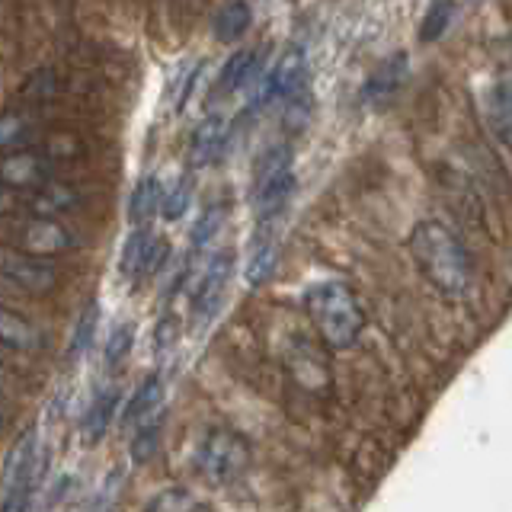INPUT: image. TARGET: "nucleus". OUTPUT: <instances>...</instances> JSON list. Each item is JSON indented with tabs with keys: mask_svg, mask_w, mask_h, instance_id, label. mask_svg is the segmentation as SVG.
<instances>
[{
	"mask_svg": "<svg viewBox=\"0 0 512 512\" xmlns=\"http://www.w3.org/2000/svg\"><path fill=\"white\" fill-rule=\"evenodd\" d=\"M0 330H4V346L10 352H39L45 343L42 330L32 324L29 317L16 314L10 308L4 311V317H0Z\"/></svg>",
	"mask_w": 512,
	"mask_h": 512,
	"instance_id": "5701e85b",
	"label": "nucleus"
},
{
	"mask_svg": "<svg viewBox=\"0 0 512 512\" xmlns=\"http://www.w3.org/2000/svg\"><path fill=\"white\" fill-rule=\"evenodd\" d=\"M0 144H4V154H13V151L42 148V138H39L36 122H32L26 112L10 109L4 116V125H0Z\"/></svg>",
	"mask_w": 512,
	"mask_h": 512,
	"instance_id": "4be33fe9",
	"label": "nucleus"
},
{
	"mask_svg": "<svg viewBox=\"0 0 512 512\" xmlns=\"http://www.w3.org/2000/svg\"><path fill=\"white\" fill-rule=\"evenodd\" d=\"M80 205V192L68 183H48L36 192H23L20 196V215L29 218H61L74 212Z\"/></svg>",
	"mask_w": 512,
	"mask_h": 512,
	"instance_id": "4468645a",
	"label": "nucleus"
},
{
	"mask_svg": "<svg viewBox=\"0 0 512 512\" xmlns=\"http://www.w3.org/2000/svg\"><path fill=\"white\" fill-rule=\"evenodd\" d=\"M119 404H122L119 388H103L100 394L90 400V407L84 413V439L87 442H100L106 436L112 420H116V416H122L119 413Z\"/></svg>",
	"mask_w": 512,
	"mask_h": 512,
	"instance_id": "a211bd4d",
	"label": "nucleus"
},
{
	"mask_svg": "<svg viewBox=\"0 0 512 512\" xmlns=\"http://www.w3.org/2000/svg\"><path fill=\"white\" fill-rule=\"evenodd\" d=\"M164 199H167V192L154 173L138 180V186L132 189V199H128V218H132L135 228H144V221H151L157 212H164Z\"/></svg>",
	"mask_w": 512,
	"mask_h": 512,
	"instance_id": "aec40b11",
	"label": "nucleus"
},
{
	"mask_svg": "<svg viewBox=\"0 0 512 512\" xmlns=\"http://www.w3.org/2000/svg\"><path fill=\"white\" fill-rule=\"evenodd\" d=\"M250 20H253V13L247 0H224L212 16V36L224 45L237 42L250 29Z\"/></svg>",
	"mask_w": 512,
	"mask_h": 512,
	"instance_id": "412c9836",
	"label": "nucleus"
},
{
	"mask_svg": "<svg viewBox=\"0 0 512 512\" xmlns=\"http://www.w3.org/2000/svg\"><path fill=\"white\" fill-rule=\"evenodd\" d=\"M250 458V442L228 426L208 429L196 448V468L212 484H234L237 477L247 474Z\"/></svg>",
	"mask_w": 512,
	"mask_h": 512,
	"instance_id": "39448f33",
	"label": "nucleus"
},
{
	"mask_svg": "<svg viewBox=\"0 0 512 512\" xmlns=\"http://www.w3.org/2000/svg\"><path fill=\"white\" fill-rule=\"evenodd\" d=\"M4 282L23 295H48L58 285V266L42 260V256L16 253L7 247L4 253Z\"/></svg>",
	"mask_w": 512,
	"mask_h": 512,
	"instance_id": "9d476101",
	"label": "nucleus"
},
{
	"mask_svg": "<svg viewBox=\"0 0 512 512\" xmlns=\"http://www.w3.org/2000/svg\"><path fill=\"white\" fill-rule=\"evenodd\" d=\"M484 116L490 132L500 138L506 151H512V80L500 77L493 80L484 93Z\"/></svg>",
	"mask_w": 512,
	"mask_h": 512,
	"instance_id": "dca6fc26",
	"label": "nucleus"
},
{
	"mask_svg": "<svg viewBox=\"0 0 512 512\" xmlns=\"http://www.w3.org/2000/svg\"><path fill=\"white\" fill-rule=\"evenodd\" d=\"M410 256L416 269L423 272V279L436 288L442 298H464L471 288V256L464 250V244L455 237L452 228H445L442 221H420L410 231Z\"/></svg>",
	"mask_w": 512,
	"mask_h": 512,
	"instance_id": "f257e3e1",
	"label": "nucleus"
},
{
	"mask_svg": "<svg viewBox=\"0 0 512 512\" xmlns=\"http://www.w3.org/2000/svg\"><path fill=\"white\" fill-rule=\"evenodd\" d=\"M167 256H170V244L164 237H157L151 228H135L122 244L119 272L132 282L148 279L167 266Z\"/></svg>",
	"mask_w": 512,
	"mask_h": 512,
	"instance_id": "6e6552de",
	"label": "nucleus"
},
{
	"mask_svg": "<svg viewBox=\"0 0 512 512\" xmlns=\"http://www.w3.org/2000/svg\"><path fill=\"white\" fill-rule=\"evenodd\" d=\"M96 327H100V304L90 301L84 311H80L77 317V324L71 330V340H68V362H77V359H84L93 340H96Z\"/></svg>",
	"mask_w": 512,
	"mask_h": 512,
	"instance_id": "393cba45",
	"label": "nucleus"
},
{
	"mask_svg": "<svg viewBox=\"0 0 512 512\" xmlns=\"http://www.w3.org/2000/svg\"><path fill=\"white\" fill-rule=\"evenodd\" d=\"M276 266H279V221H256L244 276L253 288H260L272 279Z\"/></svg>",
	"mask_w": 512,
	"mask_h": 512,
	"instance_id": "f8f14e48",
	"label": "nucleus"
},
{
	"mask_svg": "<svg viewBox=\"0 0 512 512\" xmlns=\"http://www.w3.org/2000/svg\"><path fill=\"white\" fill-rule=\"evenodd\" d=\"M48 455L39 442V432L29 429L26 436L16 439L13 452L7 455L4 471V512H29L32 496H36Z\"/></svg>",
	"mask_w": 512,
	"mask_h": 512,
	"instance_id": "20e7f679",
	"label": "nucleus"
},
{
	"mask_svg": "<svg viewBox=\"0 0 512 512\" xmlns=\"http://www.w3.org/2000/svg\"><path fill=\"white\" fill-rule=\"evenodd\" d=\"M58 96H61V77L52 68H36L20 84V100H26L32 106L52 103Z\"/></svg>",
	"mask_w": 512,
	"mask_h": 512,
	"instance_id": "a878e982",
	"label": "nucleus"
},
{
	"mask_svg": "<svg viewBox=\"0 0 512 512\" xmlns=\"http://www.w3.org/2000/svg\"><path fill=\"white\" fill-rule=\"evenodd\" d=\"M295 192V167H292V148L276 144L260 154L253 167V212L256 221H279L285 205L292 202Z\"/></svg>",
	"mask_w": 512,
	"mask_h": 512,
	"instance_id": "7ed1b4c3",
	"label": "nucleus"
},
{
	"mask_svg": "<svg viewBox=\"0 0 512 512\" xmlns=\"http://www.w3.org/2000/svg\"><path fill=\"white\" fill-rule=\"evenodd\" d=\"M407 77H410V55L391 52L372 74H368L365 87H362V103L375 106V109L391 106L397 100V93L404 90Z\"/></svg>",
	"mask_w": 512,
	"mask_h": 512,
	"instance_id": "9b49d317",
	"label": "nucleus"
},
{
	"mask_svg": "<svg viewBox=\"0 0 512 512\" xmlns=\"http://www.w3.org/2000/svg\"><path fill=\"white\" fill-rule=\"evenodd\" d=\"M157 410H164V384H160L157 375H151V378H144L132 391V397L125 400V410H122L119 420H122V426L135 429L138 423H144Z\"/></svg>",
	"mask_w": 512,
	"mask_h": 512,
	"instance_id": "f3484780",
	"label": "nucleus"
},
{
	"mask_svg": "<svg viewBox=\"0 0 512 512\" xmlns=\"http://www.w3.org/2000/svg\"><path fill=\"white\" fill-rule=\"evenodd\" d=\"M148 512H212V506L202 503L199 496H192L183 487H167L148 503Z\"/></svg>",
	"mask_w": 512,
	"mask_h": 512,
	"instance_id": "cd10ccee",
	"label": "nucleus"
},
{
	"mask_svg": "<svg viewBox=\"0 0 512 512\" xmlns=\"http://www.w3.org/2000/svg\"><path fill=\"white\" fill-rule=\"evenodd\" d=\"M55 173H58V160L52 154H45L42 148L4 154V167H0L7 192H20V196L55 183Z\"/></svg>",
	"mask_w": 512,
	"mask_h": 512,
	"instance_id": "1a4fd4ad",
	"label": "nucleus"
},
{
	"mask_svg": "<svg viewBox=\"0 0 512 512\" xmlns=\"http://www.w3.org/2000/svg\"><path fill=\"white\" fill-rule=\"evenodd\" d=\"M304 314L330 349H352L365 330V311L352 288L340 279H324L304 288Z\"/></svg>",
	"mask_w": 512,
	"mask_h": 512,
	"instance_id": "f03ea898",
	"label": "nucleus"
},
{
	"mask_svg": "<svg viewBox=\"0 0 512 512\" xmlns=\"http://www.w3.org/2000/svg\"><path fill=\"white\" fill-rule=\"evenodd\" d=\"M164 426H167V410H157L154 416H148V420L135 426L132 442H128V452H132V461L144 464V461H151V458L157 455L160 436H164Z\"/></svg>",
	"mask_w": 512,
	"mask_h": 512,
	"instance_id": "b1692460",
	"label": "nucleus"
},
{
	"mask_svg": "<svg viewBox=\"0 0 512 512\" xmlns=\"http://www.w3.org/2000/svg\"><path fill=\"white\" fill-rule=\"evenodd\" d=\"M234 276V253L218 250L208 253V260L202 263L196 282H192V298H189V314H192V330H205L218 317L224 298H228Z\"/></svg>",
	"mask_w": 512,
	"mask_h": 512,
	"instance_id": "423d86ee",
	"label": "nucleus"
},
{
	"mask_svg": "<svg viewBox=\"0 0 512 512\" xmlns=\"http://www.w3.org/2000/svg\"><path fill=\"white\" fill-rule=\"evenodd\" d=\"M192 192H196V186H192V173H183L180 180L173 183V189L167 192V199H164V215L167 221H180L186 212H189V205H192Z\"/></svg>",
	"mask_w": 512,
	"mask_h": 512,
	"instance_id": "c85d7f7f",
	"label": "nucleus"
},
{
	"mask_svg": "<svg viewBox=\"0 0 512 512\" xmlns=\"http://www.w3.org/2000/svg\"><path fill=\"white\" fill-rule=\"evenodd\" d=\"M221 224H224V205H221V202L208 205L205 212L199 215V221L192 224V234H189V250H186V256H183V263H189V266L202 269V266H199V260H208L205 250L212 247V240L218 237Z\"/></svg>",
	"mask_w": 512,
	"mask_h": 512,
	"instance_id": "6ab92c4d",
	"label": "nucleus"
},
{
	"mask_svg": "<svg viewBox=\"0 0 512 512\" xmlns=\"http://www.w3.org/2000/svg\"><path fill=\"white\" fill-rule=\"evenodd\" d=\"M224 148H228V122L218 112L205 116L189 135V164L192 167H212L221 160Z\"/></svg>",
	"mask_w": 512,
	"mask_h": 512,
	"instance_id": "2eb2a0df",
	"label": "nucleus"
},
{
	"mask_svg": "<svg viewBox=\"0 0 512 512\" xmlns=\"http://www.w3.org/2000/svg\"><path fill=\"white\" fill-rule=\"evenodd\" d=\"M455 10H458L455 0H432L426 16H423V23H420V42L423 45L439 42L445 32H448V26H452Z\"/></svg>",
	"mask_w": 512,
	"mask_h": 512,
	"instance_id": "bb28decb",
	"label": "nucleus"
},
{
	"mask_svg": "<svg viewBox=\"0 0 512 512\" xmlns=\"http://www.w3.org/2000/svg\"><path fill=\"white\" fill-rule=\"evenodd\" d=\"M263 64H266V45L240 48V52H234L228 61H224V68L218 74V90L234 93L240 87H260L263 77L269 74Z\"/></svg>",
	"mask_w": 512,
	"mask_h": 512,
	"instance_id": "ddd939ff",
	"label": "nucleus"
},
{
	"mask_svg": "<svg viewBox=\"0 0 512 512\" xmlns=\"http://www.w3.org/2000/svg\"><path fill=\"white\" fill-rule=\"evenodd\" d=\"M132 340H135V327L132 324H119L116 330L109 333V340L103 346V356L109 365H119L125 362V356L132 352Z\"/></svg>",
	"mask_w": 512,
	"mask_h": 512,
	"instance_id": "c756f323",
	"label": "nucleus"
},
{
	"mask_svg": "<svg viewBox=\"0 0 512 512\" xmlns=\"http://www.w3.org/2000/svg\"><path fill=\"white\" fill-rule=\"evenodd\" d=\"M7 247L16 253L42 256L52 260L58 253H68L74 247V234L64 228L58 218H29L20 215L7 224Z\"/></svg>",
	"mask_w": 512,
	"mask_h": 512,
	"instance_id": "0eeeda50",
	"label": "nucleus"
}]
</instances>
